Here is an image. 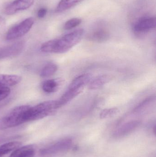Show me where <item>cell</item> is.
<instances>
[{"instance_id":"cell-1","label":"cell","mask_w":156,"mask_h":157,"mask_svg":"<svg viewBox=\"0 0 156 157\" xmlns=\"http://www.w3.org/2000/svg\"><path fill=\"white\" fill-rule=\"evenodd\" d=\"M84 34V30L80 29L66 34L60 39L47 41L41 46V51L46 53H65L77 45Z\"/></svg>"},{"instance_id":"cell-2","label":"cell","mask_w":156,"mask_h":157,"mask_svg":"<svg viewBox=\"0 0 156 157\" xmlns=\"http://www.w3.org/2000/svg\"><path fill=\"white\" fill-rule=\"evenodd\" d=\"M29 105L16 107L0 119V130L13 128L25 123L26 113L30 108Z\"/></svg>"},{"instance_id":"cell-3","label":"cell","mask_w":156,"mask_h":157,"mask_svg":"<svg viewBox=\"0 0 156 157\" xmlns=\"http://www.w3.org/2000/svg\"><path fill=\"white\" fill-rule=\"evenodd\" d=\"M57 109L56 100L45 101L30 107L25 115V122L43 119L51 115Z\"/></svg>"},{"instance_id":"cell-4","label":"cell","mask_w":156,"mask_h":157,"mask_svg":"<svg viewBox=\"0 0 156 157\" xmlns=\"http://www.w3.org/2000/svg\"><path fill=\"white\" fill-rule=\"evenodd\" d=\"M34 18L29 17L14 26L7 31L6 39L8 40H13L22 37L29 32L34 25Z\"/></svg>"},{"instance_id":"cell-5","label":"cell","mask_w":156,"mask_h":157,"mask_svg":"<svg viewBox=\"0 0 156 157\" xmlns=\"http://www.w3.org/2000/svg\"><path fill=\"white\" fill-rule=\"evenodd\" d=\"M72 144L71 139H61L42 148L40 150V154L41 155H49L65 152L71 148Z\"/></svg>"},{"instance_id":"cell-6","label":"cell","mask_w":156,"mask_h":157,"mask_svg":"<svg viewBox=\"0 0 156 157\" xmlns=\"http://www.w3.org/2000/svg\"><path fill=\"white\" fill-rule=\"evenodd\" d=\"M156 19L154 17H141L133 26V30L136 34H143L155 28Z\"/></svg>"},{"instance_id":"cell-7","label":"cell","mask_w":156,"mask_h":157,"mask_svg":"<svg viewBox=\"0 0 156 157\" xmlns=\"http://www.w3.org/2000/svg\"><path fill=\"white\" fill-rule=\"evenodd\" d=\"M35 0H14L9 4L4 10L5 13L13 15L20 11L26 10L31 7Z\"/></svg>"},{"instance_id":"cell-8","label":"cell","mask_w":156,"mask_h":157,"mask_svg":"<svg viewBox=\"0 0 156 157\" xmlns=\"http://www.w3.org/2000/svg\"><path fill=\"white\" fill-rule=\"evenodd\" d=\"M141 122L138 121L125 123L114 131L113 136L115 138H120L126 136L135 131L141 125Z\"/></svg>"},{"instance_id":"cell-9","label":"cell","mask_w":156,"mask_h":157,"mask_svg":"<svg viewBox=\"0 0 156 157\" xmlns=\"http://www.w3.org/2000/svg\"><path fill=\"white\" fill-rule=\"evenodd\" d=\"M24 44L22 41L16 42L13 45L0 50V59L13 57L19 54L23 50Z\"/></svg>"},{"instance_id":"cell-10","label":"cell","mask_w":156,"mask_h":157,"mask_svg":"<svg viewBox=\"0 0 156 157\" xmlns=\"http://www.w3.org/2000/svg\"><path fill=\"white\" fill-rule=\"evenodd\" d=\"M83 89H69L59 99L57 100L58 109L63 107L64 105L71 101L72 99L79 95Z\"/></svg>"},{"instance_id":"cell-11","label":"cell","mask_w":156,"mask_h":157,"mask_svg":"<svg viewBox=\"0 0 156 157\" xmlns=\"http://www.w3.org/2000/svg\"><path fill=\"white\" fill-rule=\"evenodd\" d=\"M35 149L33 145H28L20 147L13 151L9 157H34Z\"/></svg>"},{"instance_id":"cell-12","label":"cell","mask_w":156,"mask_h":157,"mask_svg":"<svg viewBox=\"0 0 156 157\" xmlns=\"http://www.w3.org/2000/svg\"><path fill=\"white\" fill-rule=\"evenodd\" d=\"M92 75L90 74H84L74 78L70 85L69 89H83L84 86L90 82Z\"/></svg>"},{"instance_id":"cell-13","label":"cell","mask_w":156,"mask_h":157,"mask_svg":"<svg viewBox=\"0 0 156 157\" xmlns=\"http://www.w3.org/2000/svg\"><path fill=\"white\" fill-rule=\"evenodd\" d=\"M112 76L109 75H100L93 79H92L89 85V88L91 90H96L100 88L104 85L111 81Z\"/></svg>"},{"instance_id":"cell-14","label":"cell","mask_w":156,"mask_h":157,"mask_svg":"<svg viewBox=\"0 0 156 157\" xmlns=\"http://www.w3.org/2000/svg\"><path fill=\"white\" fill-rule=\"evenodd\" d=\"M22 80L19 75L0 74V87L12 86L17 85Z\"/></svg>"},{"instance_id":"cell-15","label":"cell","mask_w":156,"mask_h":157,"mask_svg":"<svg viewBox=\"0 0 156 157\" xmlns=\"http://www.w3.org/2000/svg\"><path fill=\"white\" fill-rule=\"evenodd\" d=\"M110 35L109 32L105 29H98L89 36V39L90 40L98 43L105 42L110 38Z\"/></svg>"},{"instance_id":"cell-16","label":"cell","mask_w":156,"mask_h":157,"mask_svg":"<svg viewBox=\"0 0 156 157\" xmlns=\"http://www.w3.org/2000/svg\"><path fill=\"white\" fill-rule=\"evenodd\" d=\"M60 83V79H49L46 80L42 84V88L46 93H53L58 90Z\"/></svg>"},{"instance_id":"cell-17","label":"cell","mask_w":156,"mask_h":157,"mask_svg":"<svg viewBox=\"0 0 156 157\" xmlns=\"http://www.w3.org/2000/svg\"><path fill=\"white\" fill-rule=\"evenodd\" d=\"M22 143L18 141L8 142L0 146V157H3L8 153L13 151L20 147Z\"/></svg>"},{"instance_id":"cell-18","label":"cell","mask_w":156,"mask_h":157,"mask_svg":"<svg viewBox=\"0 0 156 157\" xmlns=\"http://www.w3.org/2000/svg\"><path fill=\"white\" fill-rule=\"evenodd\" d=\"M83 1V0H60L56 8V12L61 13L67 11Z\"/></svg>"},{"instance_id":"cell-19","label":"cell","mask_w":156,"mask_h":157,"mask_svg":"<svg viewBox=\"0 0 156 157\" xmlns=\"http://www.w3.org/2000/svg\"><path fill=\"white\" fill-rule=\"evenodd\" d=\"M155 101V96H150L141 101L133 109L134 113H139L147 109Z\"/></svg>"},{"instance_id":"cell-20","label":"cell","mask_w":156,"mask_h":157,"mask_svg":"<svg viewBox=\"0 0 156 157\" xmlns=\"http://www.w3.org/2000/svg\"><path fill=\"white\" fill-rule=\"evenodd\" d=\"M58 67L56 64L53 63H48L42 69L40 72V76L42 78H46L52 76L56 73Z\"/></svg>"},{"instance_id":"cell-21","label":"cell","mask_w":156,"mask_h":157,"mask_svg":"<svg viewBox=\"0 0 156 157\" xmlns=\"http://www.w3.org/2000/svg\"><path fill=\"white\" fill-rule=\"evenodd\" d=\"M82 19L79 18H71L66 22L64 26V29L66 30H70L78 26L81 24Z\"/></svg>"},{"instance_id":"cell-22","label":"cell","mask_w":156,"mask_h":157,"mask_svg":"<svg viewBox=\"0 0 156 157\" xmlns=\"http://www.w3.org/2000/svg\"><path fill=\"white\" fill-rule=\"evenodd\" d=\"M119 112V109L116 108L104 109L101 112L100 117L101 119H107L117 114Z\"/></svg>"},{"instance_id":"cell-23","label":"cell","mask_w":156,"mask_h":157,"mask_svg":"<svg viewBox=\"0 0 156 157\" xmlns=\"http://www.w3.org/2000/svg\"><path fill=\"white\" fill-rule=\"evenodd\" d=\"M11 92L10 88L7 87H0V101L7 98Z\"/></svg>"},{"instance_id":"cell-24","label":"cell","mask_w":156,"mask_h":157,"mask_svg":"<svg viewBox=\"0 0 156 157\" xmlns=\"http://www.w3.org/2000/svg\"><path fill=\"white\" fill-rule=\"evenodd\" d=\"M47 13V10L45 8H41L37 12V16L39 18H43L45 17Z\"/></svg>"},{"instance_id":"cell-25","label":"cell","mask_w":156,"mask_h":157,"mask_svg":"<svg viewBox=\"0 0 156 157\" xmlns=\"http://www.w3.org/2000/svg\"><path fill=\"white\" fill-rule=\"evenodd\" d=\"M5 22L4 19L2 17L0 16V25H2Z\"/></svg>"}]
</instances>
